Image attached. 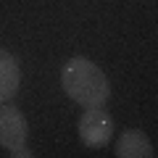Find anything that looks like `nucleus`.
I'll list each match as a JSON object with an SVG mask.
<instances>
[{"label":"nucleus","instance_id":"obj_2","mask_svg":"<svg viewBox=\"0 0 158 158\" xmlns=\"http://www.w3.org/2000/svg\"><path fill=\"white\" fill-rule=\"evenodd\" d=\"M77 132L87 148H106L113 137V118L103 108H85V113L79 116Z\"/></svg>","mask_w":158,"mask_h":158},{"label":"nucleus","instance_id":"obj_5","mask_svg":"<svg viewBox=\"0 0 158 158\" xmlns=\"http://www.w3.org/2000/svg\"><path fill=\"white\" fill-rule=\"evenodd\" d=\"M19 82H21V71H19V61L8 50L0 48V106L11 103L19 92Z\"/></svg>","mask_w":158,"mask_h":158},{"label":"nucleus","instance_id":"obj_6","mask_svg":"<svg viewBox=\"0 0 158 158\" xmlns=\"http://www.w3.org/2000/svg\"><path fill=\"white\" fill-rule=\"evenodd\" d=\"M11 156H16V158H24V156H27V158H29V156H34V153L29 150V148H19V150H13Z\"/></svg>","mask_w":158,"mask_h":158},{"label":"nucleus","instance_id":"obj_3","mask_svg":"<svg viewBox=\"0 0 158 158\" xmlns=\"http://www.w3.org/2000/svg\"><path fill=\"white\" fill-rule=\"evenodd\" d=\"M27 118L11 103H3L0 106V148H6L8 153L19 150V148H27Z\"/></svg>","mask_w":158,"mask_h":158},{"label":"nucleus","instance_id":"obj_4","mask_svg":"<svg viewBox=\"0 0 158 158\" xmlns=\"http://www.w3.org/2000/svg\"><path fill=\"white\" fill-rule=\"evenodd\" d=\"M113 156H118V158H156V148H153L150 137L142 129H127L116 140V145H113Z\"/></svg>","mask_w":158,"mask_h":158},{"label":"nucleus","instance_id":"obj_1","mask_svg":"<svg viewBox=\"0 0 158 158\" xmlns=\"http://www.w3.org/2000/svg\"><path fill=\"white\" fill-rule=\"evenodd\" d=\"M61 85L66 95L82 108H103L111 98V85L108 77L95 66L92 61L77 56L69 58L61 69Z\"/></svg>","mask_w":158,"mask_h":158}]
</instances>
